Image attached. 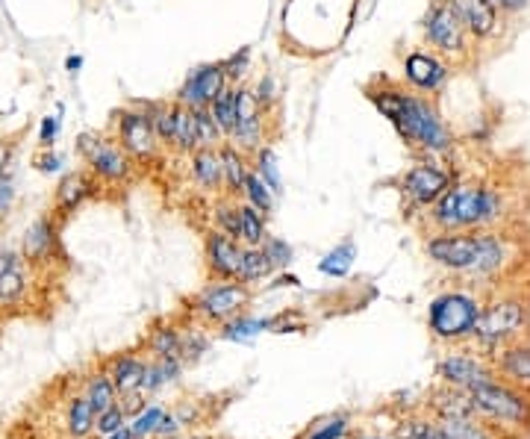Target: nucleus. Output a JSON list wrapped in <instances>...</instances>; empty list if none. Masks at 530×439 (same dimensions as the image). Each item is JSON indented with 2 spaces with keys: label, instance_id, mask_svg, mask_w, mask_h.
Here are the masks:
<instances>
[{
  "label": "nucleus",
  "instance_id": "obj_1",
  "mask_svg": "<svg viewBox=\"0 0 530 439\" xmlns=\"http://www.w3.org/2000/svg\"><path fill=\"white\" fill-rule=\"evenodd\" d=\"M371 107L380 112L395 133L422 157H445L454 151V130L448 127L433 98L413 92L407 83L377 77L363 89Z\"/></svg>",
  "mask_w": 530,
  "mask_h": 439
},
{
  "label": "nucleus",
  "instance_id": "obj_2",
  "mask_svg": "<svg viewBox=\"0 0 530 439\" xmlns=\"http://www.w3.org/2000/svg\"><path fill=\"white\" fill-rule=\"evenodd\" d=\"M507 219V198L501 186L486 180H451L442 198L427 210V230H492Z\"/></svg>",
  "mask_w": 530,
  "mask_h": 439
},
{
  "label": "nucleus",
  "instance_id": "obj_3",
  "mask_svg": "<svg viewBox=\"0 0 530 439\" xmlns=\"http://www.w3.org/2000/svg\"><path fill=\"white\" fill-rule=\"evenodd\" d=\"M486 289L457 280L454 286L439 289L427 301V333L436 348H460L475 336L477 319L483 313Z\"/></svg>",
  "mask_w": 530,
  "mask_h": 439
},
{
  "label": "nucleus",
  "instance_id": "obj_4",
  "mask_svg": "<svg viewBox=\"0 0 530 439\" xmlns=\"http://www.w3.org/2000/svg\"><path fill=\"white\" fill-rule=\"evenodd\" d=\"M530 333V298L525 292L516 289H501L492 286L486 289V301H483V313L477 319L475 336H472V348L483 357H495L501 348L528 339Z\"/></svg>",
  "mask_w": 530,
  "mask_h": 439
},
{
  "label": "nucleus",
  "instance_id": "obj_5",
  "mask_svg": "<svg viewBox=\"0 0 530 439\" xmlns=\"http://www.w3.org/2000/svg\"><path fill=\"white\" fill-rule=\"evenodd\" d=\"M477 419L495 428L504 439H525L530 434V392L504 378H486L469 389Z\"/></svg>",
  "mask_w": 530,
  "mask_h": 439
},
{
  "label": "nucleus",
  "instance_id": "obj_6",
  "mask_svg": "<svg viewBox=\"0 0 530 439\" xmlns=\"http://www.w3.org/2000/svg\"><path fill=\"white\" fill-rule=\"evenodd\" d=\"M251 301H254V289L245 286L242 280H207L195 295L183 298L180 313H186L204 328L218 330L230 319L248 313Z\"/></svg>",
  "mask_w": 530,
  "mask_h": 439
},
{
  "label": "nucleus",
  "instance_id": "obj_7",
  "mask_svg": "<svg viewBox=\"0 0 530 439\" xmlns=\"http://www.w3.org/2000/svg\"><path fill=\"white\" fill-rule=\"evenodd\" d=\"M74 151H77L83 168L89 174H95L104 189H124L139 174V165L133 163V157L118 145V139L112 133L86 130L74 139Z\"/></svg>",
  "mask_w": 530,
  "mask_h": 439
},
{
  "label": "nucleus",
  "instance_id": "obj_8",
  "mask_svg": "<svg viewBox=\"0 0 530 439\" xmlns=\"http://www.w3.org/2000/svg\"><path fill=\"white\" fill-rule=\"evenodd\" d=\"M480 233L477 230H433L422 242L424 260L445 275L466 280L477 260Z\"/></svg>",
  "mask_w": 530,
  "mask_h": 439
},
{
  "label": "nucleus",
  "instance_id": "obj_9",
  "mask_svg": "<svg viewBox=\"0 0 530 439\" xmlns=\"http://www.w3.org/2000/svg\"><path fill=\"white\" fill-rule=\"evenodd\" d=\"M39 280L21 251L3 248L0 251V322L12 316H27L36 307Z\"/></svg>",
  "mask_w": 530,
  "mask_h": 439
},
{
  "label": "nucleus",
  "instance_id": "obj_10",
  "mask_svg": "<svg viewBox=\"0 0 530 439\" xmlns=\"http://www.w3.org/2000/svg\"><path fill=\"white\" fill-rule=\"evenodd\" d=\"M454 171H448L442 163H436L433 157H422L416 165H410L401 177H398V192L404 201V216L416 219L424 216L439 198L442 192L451 186Z\"/></svg>",
  "mask_w": 530,
  "mask_h": 439
},
{
  "label": "nucleus",
  "instance_id": "obj_11",
  "mask_svg": "<svg viewBox=\"0 0 530 439\" xmlns=\"http://www.w3.org/2000/svg\"><path fill=\"white\" fill-rule=\"evenodd\" d=\"M62 224L53 219L51 213L39 216L27 227L24 239H21V257L27 260V266L39 277L51 280L62 269H68V254L62 248Z\"/></svg>",
  "mask_w": 530,
  "mask_h": 439
},
{
  "label": "nucleus",
  "instance_id": "obj_12",
  "mask_svg": "<svg viewBox=\"0 0 530 439\" xmlns=\"http://www.w3.org/2000/svg\"><path fill=\"white\" fill-rule=\"evenodd\" d=\"M112 136L118 139V145L133 157V163L139 168L145 165H154L159 160V154L165 151L159 145L157 130H154V121L151 115L139 107V101H133L130 107L112 112Z\"/></svg>",
  "mask_w": 530,
  "mask_h": 439
},
{
  "label": "nucleus",
  "instance_id": "obj_13",
  "mask_svg": "<svg viewBox=\"0 0 530 439\" xmlns=\"http://www.w3.org/2000/svg\"><path fill=\"white\" fill-rule=\"evenodd\" d=\"M422 33L430 51L445 56L448 62H454V59L460 62L472 51V36L466 33L457 9L448 0H436L427 9V15L422 18Z\"/></svg>",
  "mask_w": 530,
  "mask_h": 439
},
{
  "label": "nucleus",
  "instance_id": "obj_14",
  "mask_svg": "<svg viewBox=\"0 0 530 439\" xmlns=\"http://www.w3.org/2000/svg\"><path fill=\"white\" fill-rule=\"evenodd\" d=\"M433 375L436 384L457 386V389H472L486 378H495V366L489 357L477 354L472 345H460V348H439V357L433 363Z\"/></svg>",
  "mask_w": 530,
  "mask_h": 439
},
{
  "label": "nucleus",
  "instance_id": "obj_15",
  "mask_svg": "<svg viewBox=\"0 0 530 439\" xmlns=\"http://www.w3.org/2000/svg\"><path fill=\"white\" fill-rule=\"evenodd\" d=\"M101 192H104V186H101V180L95 174H89L83 165L71 168V171H65L59 177V183L53 189L51 216L65 227L68 221L77 216V210H83L89 201L101 198Z\"/></svg>",
  "mask_w": 530,
  "mask_h": 439
},
{
  "label": "nucleus",
  "instance_id": "obj_16",
  "mask_svg": "<svg viewBox=\"0 0 530 439\" xmlns=\"http://www.w3.org/2000/svg\"><path fill=\"white\" fill-rule=\"evenodd\" d=\"M265 121L268 110H263L254 98V89H248L245 83L236 86V124L227 142H233L239 151H245L248 157L254 151H260L265 145Z\"/></svg>",
  "mask_w": 530,
  "mask_h": 439
},
{
  "label": "nucleus",
  "instance_id": "obj_17",
  "mask_svg": "<svg viewBox=\"0 0 530 439\" xmlns=\"http://www.w3.org/2000/svg\"><path fill=\"white\" fill-rule=\"evenodd\" d=\"M451 71H454V65L445 56H439L436 51H422V48L410 51L401 65L404 83L413 92L427 95V98H433L445 89V83L451 80Z\"/></svg>",
  "mask_w": 530,
  "mask_h": 439
},
{
  "label": "nucleus",
  "instance_id": "obj_18",
  "mask_svg": "<svg viewBox=\"0 0 530 439\" xmlns=\"http://www.w3.org/2000/svg\"><path fill=\"white\" fill-rule=\"evenodd\" d=\"M230 86L227 74H224V65L221 62H204L198 68H192L180 89L174 92V101L180 107H192V110H201V107H210L212 101Z\"/></svg>",
  "mask_w": 530,
  "mask_h": 439
},
{
  "label": "nucleus",
  "instance_id": "obj_19",
  "mask_svg": "<svg viewBox=\"0 0 530 439\" xmlns=\"http://www.w3.org/2000/svg\"><path fill=\"white\" fill-rule=\"evenodd\" d=\"M245 245L227 236L224 230L212 227L204 233V275L207 280H236L242 266Z\"/></svg>",
  "mask_w": 530,
  "mask_h": 439
},
{
  "label": "nucleus",
  "instance_id": "obj_20",
  "mask_svg": "<svg viewBox=\"0 0 530 439\" xmlns=\"http://www.w3.org/2000/svg\"><path fill=\"white\" fill-rule=\"evenodd\" d=\"M148 351L136 342L133 348H124V351H115L101 360V366L106 369V375L112 378L115 392H133V389H142L145 381V372H148Z\"/></svg>",
  "mask_w": 530,
  "mask_h": 439
},
{
  "label": "nucleus",
  "instance_id": "obj_21",
  "mask_svg": "<svg viewBox=\"0 0 530 439\" xmlns=\"http://www.w3.org/2000/svg\"><path fill=\"white\" fill-rule=\"evenodd\" d=\"M422 410L430 413L436 422H445V419H472V416H477L472 395L466 389L445 384L430 386V392L424 395Z\"/></svg>",
  "mask_w": 530,
  "mask_h": 439
},
{
  "label": "nucleus",
  "instance_id": "obj_22",
  "mask_svg": "<svg viewBox=\"0 0 530 439\" xmlns=\"http://www.w3.org/2000/svg\"><path fill=\"white\" fill-rule=\"evenodd\" d=\"M139 345L148 351L151 360H183V342H180V319L174 316H159L148 330L142 333Z\"/></svg>",
  "mask_w": 530,
  "mask_h": 439
},
{
  "label": "nucleus",
  "instance_id": "obj_23",
  "mask_svg": "<svg viewBox=\"0 0 530 439\" xmlns=\"http://www.w3.org/2000/svg\"><path fill=\"white\" fill-rule=\"evenodd\" d=\"M448 3L457 9V15H460L466 33L472 36V42H486V39L498 36L504 15L489 0H448Z\"/></svg>",
  "mask_w": 530,
  "mask_h": 439
},
{
  "label": "nucleus",
  "instance_id": "obj_24",
  "mask_svg": "<svg viewBox=\"0 0 530 439\" xmlns=\"http://www.w3.org/2000/svg\"><path fill=\"white\" fill-rule=\"evenodd\" d=\"M189 177H192V183H195L204 195H210V198L224 195L221 148H198L195 154H189Z\"/></svg>",
  "mask_w": 530,
  "mask_h": 439
},
{
  "label": "nucleus",
  "instance_id": "obj_25",
  "mask_svg": "<svg viewBox=\"0 0 530 439\" xmlns=\"http://www.w3.org/2000/svg\"><path fill=\"white\" fill-rule=\"evenodd\" d=\"M492 366L498 372V378L510 381V384L522 386L530 392V339L513 342L507 348H501L492 357Z\"/></svg>",
  "mask_w": 530,
  "mask_h": 439
},
{
  "label": "nucleus",
  "instance_id": "obj_26",
  "mask_svg": "<svg viewBox=\"0 0 530 439\" xmlns=\"http://www.w3.org/2000/svg\"><path fill=\"white\" fill-rule=\"evenodd\" d=\"M221 163H224V195L242 201L245 198V180L251 171V157L239 151L233 142L221 145Z\"/></svg>",
  "mask_w": 530,
  "mask_h": 439
},
{
  "label": "nucleus",
  "instance_id": "obj_27",
  "mask_svg": "<svg viewBox=\"0 0 530 439\" xmlns=\"http://www.w3.org/2000/svg\"><path fill=\"white\" fill-rule=\"evenodd\" d=\"M177 319H180V342H183V363L186 369L195 366L207 351H210L212 339H215V330L198 325L195 319H189L186 313L177 310Z\"/></svg>",
  "mask_w": 530,
  "mask_h": 439
},
{
  "label": "nucleus",
  "instance_id": "obj_28",
  "mask_svg": "<svg viewBox=\"0 0 530 439\" xmlns=\"http://www.w3.org/2000/svg\"><path fill=\"white\" fill-rule=\"evenodd\" d=\"M83 395L89 398V404H92L95 416H98V413H104L106 407H112V404L118 401L115 384H112V378L106 375V369L101 366V360H98V363H92L89 369H83Z\"/></svg>",
  "mask_w": 530,
  "mask_h": 439
},
{
  "label": "nucleus",
  "instance_id": "obj_29",
  "mask_svg": "<svg viewBox=\"0 0 530 439\" xmlns=\"http://www.w3.org/2000/svg\"><path fill=\"white\" fill-rule=\"evenodd\" d=\"M139 107L151 115L154 121V130L159 136V145L165 151L174 148V127H177V112H180V104L174 98H162V101H139Z\"/></svg>",
  "mask_w": 530,
  "mask_h": 439
},
{
  "label": "nucleus",
  "instance_id": "obj_30",
  "mask_svg": "<svg viewBox=\"0 0 530 439\" xmlns=\"http://www.w3.org/2000/svg\"><path fill=\"white\" fill-rule=\"evenodd\" d=\"M274 272H277V269H274V263L268 260L263 245H260V248H245V251H242V266H239V277H236V280H242L245 286L257 289V286H263L265 280H271Z\"/></svg>",
  "mask_w": 530,
  "mask_h": 439
},
{
  "label": "nucleus",
  "instance_id": "obj_31",
  "mask_svg": "<svg viewBox=\"0 0 530 439\" xmlns=\"http://www.w3.org/2000/svg\"><path fill=\"white\" fill-rule=\"evenodd\" d=\"M268 219L260 210H254L248 201H239V242L245 248H260L268 236Z\"/></svg>",
  "mask_w": 530,
  "mask_h": 439
},
{
  "label": "nucleus",
  "instance_id": "obj_32",
  "mask_svg": "<svg viewBox=\"0 0 530 439\" xmlns=\"http://www.w3.org/2000/svg\"><path fill=\"white\" fill-rule=\"evenodd\" d=\"M354 260H357V242L345 239L318 260V272L327 277H345L354 269Z\"/></svg>",
  "mask_w": 530,
  "mask_h": 439
},
{
  "label": "nucleus",
  "instance_id": "obj_33",
  "mask_svg": "<svg viewBox=\"0 0 530 439\" xmlns=\"http://www.w3.org/2000/svg\"><path fill=\"white\" fill-rule=\"evenodd\" d=\"M201 145H198V130H195V112L189 110V107H180L177 112V127H174V154H180V157H189V154H195Z\"/></svg>",
  "mask_w": 530,
  "mask_h": 439
},
{
  "label": "nucleus",
  "instance_id": "obj_34",
  "mask_svg": "<svg viewBox=\"0 0 530 439\" xmlns=\"http://www.w3.org/2000/svg\"><path fill=\"white\" fill-rule=\"evenodd\" d=\"M251 168L265 180V186L280 198L283 195V177H280V168H277V157H274V148L263 145L260 151L251 154Z\"/></svg>",
  "mask_w": 530,
  "mask_h": 439
},
{
  "label": "nucleus",
  "instance_id": "obj_35",
  "mask_svg": "<svg viewBox=\"0 0 530 439\" xmlns=\"http://www.w3.org/2000/svg\"><path fill=\"white\" fill-rule=\"evenodd\" d=\"M351 431H354L351 416H345V413H333V416H327V419L313 422V425L301 434V439H345L351 437Z\"/></svg>",
  "mask_w": 530,
  "mask_h": 439
},
{
  "label": "nucleus",
  "instance_id": "obj_36",
  "mask_svg": "<svg viewBox=\"0 0 530 439\" xmlns=\"http://www.w3.org/2000/svg\"><path fill=\"white\" fill-rule=\"evenodd\" d=\"M18 157L12 163H6L0 168V224H6V219L12 216L15 210V201H18Z\"/></svg>",
  "mask_w": 530,
  "mask_h": 439
},
{
  "label": "nucleus",
  "instance_id": "obj_37",
  "mask_svg": "<svg viewBox=\"0 0 530 439\" xmlns=\"http://www.w3.org/2000/svg\"><path fill=\"white\" fill-rule=\"evenodd\" d=\"M242 201H248L254 210H260L265 219H271V213H274V201H277V195L265 186V180L251 168L248 171V180H245V198Z\"/></svg>",
  "mask_w": 530,
  "mask_h": 439
},
{
  "label": "nucleus",
  "instance_id": "obj_38",
  "mask_svg": "<svg viewBox=\"0 0 530 439\" xmlns=\"http://www.w3.org/2000/svg\"><path fill=\"white\" fill-rule=\"evenodd\" d=\"M207 110L212 112V118H215V124L221 127V133H224V139H230V133H233V124H236V86H227L215 101H212Z\"/></svg>",
  "mask_w": 530,
  "mask_h": 439
},
{
  "label": "nucleus",
  "instance_id": "obj_39",
  "mask_svg": "<svg viewBox=\"0 0 530 439\" xmlns=\"http://www.w3.org/2000/svg\"><path fill=\"white\" fill-rule=\"evenodd\" d=\"M263 330H265V319H251L248 313H242V316L230 319L227 325H221V328L215 330V336H218V339L242 342V339H251V336H257V333H263Z\"/></svg>",
  "mask_w": 530,
  "mask_h": 439
},
{
  "label": "nucleus",
  "instance_id": "obj_40",
  "mask_svg": "<svg viewBox=\"0 0 530 439\" xmlns=\"http://www.w3.org/2000/svg\"><path fill=\"white\" fill-rule=\"evenodd\" d=\"M192 110V107H189ZM195 112V130H198V145L201 148H221L227 139H224V133H221V127L215 124V118H212V112L207 107H201V110H192Z\"/></svg>",
  "mask_w": 530,
  "mask_h": 439
},
{
  "label": "nucleus",
  "instance_id": "obj_41",
  "mask_svg": "<svg viewBox=\"0 0 530 439\" xmlns=\"http://www.w3.org/2000/svg\"><path fill=\"white\" fill-rule=\"evenodd\" d=\"M221 65H224V74H227L230 86H239V83L245 80L248 68H251V48H239V51H233L227 59H221Z\"/></svg>",
  "mask_w": 530,
  "mask_h": 439
},
{
  "label": "nucleus",
  "instance_id": "obj_42",
  "mask_svg": "<svg viewBox=\"0 0 530 439\" xmlns=\"http://www.w3.org/2000/svg\"><path fill=\"white\" fill-rule=\"evenodd\" d=\"M162 413H165V407H162V404H148V410H145V413H139V416L133 419V425H130L133 437H139V439L154 437V434H157V425H159V419H162Z\"/></svg>",
  "mask_w": 530,
  "mask_h": 439
},
{
  "label": "nucleus",
  "instance_id": "obj_43",
  "mask_svg": "<svg viewBox=\"0 0 530 439\" xmlns=\"http://www.w3.org/2000/svg\"><path fill=\"white\" fill-rule=\"evenodd\" d=\"M263 251L268 254V260L274 263V269H286V266L295 260L292 245H289L286 239H280V236H265Z\"/></svg>",
  "mask_w": 530,
  "mask_h": 439
},
{
  "label": "nucleus",
  "instance_id": "obj_44",
  "mask_svg": "<svg viewBox=\"0 0 530 439\" xmlns=\"http://www.w3.org/2000/svg\"><path fill=\"white\" fill-rule=\"evenodd\" d=\"M124 425H127V416H124V410L118 407V401H115L112 407H106L104 413L95 416V434H98V437H109V434L121 431Z\"/></svg>",
  "mask_w": 530,
  "mask_h": 439
},
{
  "label": "nucleus",
  "instance_id": "obj_45",
  "mask_svg": "<svg viewBox=\"0 0 530 439\" xmlns=\"http://www.w3.org/2000/svg\"><path fill=\"white\" fill-rule=\"evenodd\" d=\"M148 401H151V395H148L145 389H133V392H121V395H118V407L124 410L127 422H133L139 413H145V410H148Z\"/></svg>",
  "mask_w": 530,
  "mask_h": 439
},
{
  "label": "nucleus",
  "instance_id": "obj_46",
  "mask_svg": "<svg viewBox=\"0 0 530 439\" xmlns=\"http://www.w3.org/2000/svg\"><path fill=\"white\" fill-rule=\"evenodd\" d=\"M265 330L271 333H289V330H304V316H298L295 310H283L271 319H265Z\"/></svg>",
  "mask_w": 530,
  "mask_h": 439
},
{
  "label": "nucleus",
  "instance_id": "obj_47",
  "mask_svg": "<svg viewBox=\"0 0 530 439\" xmlns=\"http://www.w3.org/2000/svg\"><path fill=\"white\" fill-rule=\"evenodd\" d=\"M59 130H62V115H45L42 118V127H39V148H53L56 139H59Z\"/></svg>",
  "mask_w": 530,
  "mask_h": 439
},
{
  "label": "nucleus",
  "instance_id": "obj_48",
  "mask_svg": "<svg viewBox=\"0 0 530 439\" xmlns=\"http://www.w3.org/2000/svg\"><path fill=\"white\" fill-rule=\"evenodd\" d=\"M33 168L42 171V174H56V171H62V157L53 154V148H42V151L33 157Z\"/></svg>",
  "mask_w": 530,
  "mask_h": 439
},
{
  "label": "nucleus",
  "instance_id": "obj_49",
  "mask_svg": "<svg viewBox=\"0 0 530 439\" xmlns=\"http://www.w3.org/2000/svg\"><path fill=\"white\" fill-rule=\"evenodd\" d=\"M501 15H519L530 6V0H489Z\"/></svg>",
  "mask_w": 530,
  "mask_h": 439
},
{
  "label": "nucleus",
  "instance_id": "obj_50",
  "mask_svg": "<svg viewBox=\"0 0 530 439\" xmlns=\"http://www.w3.org/2000/svg\"><path fill=\"white\" fill-rule=\"evenodd\" d=\"M18 157V142L15 139H3L0 136V168L6 163H12Z\"/></svg>",
  "mask_w": 530,
  "mask_h": 439
},
{
  "label": "nucleus",
  "instance_id": "obj_51",
  "mask_svg": "<svg viewBox=\"0 0 530 439\" xmlns=\"http://www.w3.org/2000/svg\"><path fill=\"white\" fill-rule=\"evenodd\" d=\"M65 68H68L71 74H77V71L83 68V56H68V59H65Z\"/></svg>",
  "mask_w": 530,
  "mask_h": 439
},
{
  "label": "nucleus",
  "instance_id": "obj_52",
  "mask_svg": "<svg viewBox=\"0 0 530 439\" xmlns=\"http://www.w3.org/2000/svg\"><path fill=\"white\" fill-rule=\"evenodd\" d=\"M348 439H395V437H392V434H386V437H383V434H351Z\"/></svg>",
  "mask_w": 530,
  "mask_h": 439
},
{
  "label": "nucleus",
  "instance_id": "obj_53",
  "mask_svg": "<svg viewBox=\"0 0 530 439\" xmlns=\"http://www.w3.org/2000/svg\"><path fill=\"white\" fill-rule=\"evenodd\" d=\"M183 439H212L210 434H201V431H192V434H186Z\"/></svg>",
  "mask_w": 530,
  "mask_h": 439
},
{
  "label": "nucleus",
  "instance_id": "obj_54",
  "mask_svg": "<svg viewBox=\"0 0 530 439\" xmlns=\"http://www.w3.org/2000/svg\"><path fill=\"white\" fill-rule=\"evenodd\" d=\"M56 439H71V437H56Z\"/></svg>",
  "mask_w": 530,
  "mask_h": 439
},
{
  "label": "nucleus",
  "instance_id": "obj_55",
  "mask_svg": "<svg viewBox=\"0 0 530 439\" xmlns=\"http://www.w3.org/2000/svg\"><path fill=\"white\" fill-rule=\"evenodd\" d=\"M295 439H301V434H298V437H295Z\"/></svg>",
  "mask_w": 530,
  "mask_h": 439
},
{
  "label": "nucleus",
  "instance_id": "obj_56",
  "mask_svg": "<svg viewBox=\"0 0 530 439\" xmlns=\"http://www.w3.org/2000/svg\"><path fill=\"white\" fill-rule=\"evenodd\" d=\"M151 439H159V437H151Z\"/></svg>",
  "mask_w": 530,
  "mask_h": 439
}]
</instances>
